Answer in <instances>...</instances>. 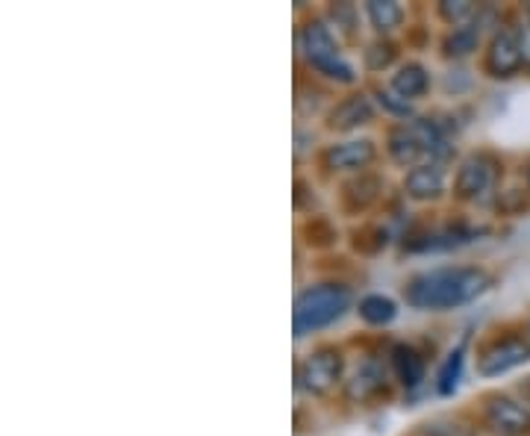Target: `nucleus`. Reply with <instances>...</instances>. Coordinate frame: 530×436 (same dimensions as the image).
<instances>
[{"mask_svg":"<svg viewBox=\"0 0 530 436\" xmlns=\"http://www.w3.org/2000/svg\"><path fill=\"white\" fill-rule=\"evenodd\" d=\"M489 289V274L480 269H433L407 283V304L416 310H454Z\"/></svg>","mask_w":530,"mask_h":436,"instance_id":"nucleus-1","label":"nucleus"},{"mask_svg":"<svg viewBox=\"0 0 530 436\" xmlns=\"http://www.w3.org/2000/svg\"><path fill=\"white\" fill-rule=\"evenodd\" d=\"M389 154L398 165H439V160L451 157V145L436 121L419 118L389 133Z\"/></svg>","mask_w":530,"mask_h":436,"instance_id":"nucleus-2","label":"nucleus"},{"mask_svg":"<svg viewBox=\"0 0 530 436\" xmlns=\"http://www.w3.org/2000/svg\"><path fill=\"white\" fill-rule=\"evenodd\" d=\"M348 307H351V292L348 286L339 283H321L301 292L295 301V336H307L333 325L336 319L345 316Z\"/></svg>","mask_w":530,"mask_h":436,"instance_id":"nucleus-3","label":"nucleus"},{"mask_svg":"<svg viewBox=\"0 0 530 436\" xmlns=\"http://www.w3.org/2000/svg\"><path fill=\"white\" fill-rule=\"evenodd\" d=\"M301 51L307 56V62L316 71H321L324 77L339 80V83H354V68L342 59L333 36H330V30L324 24L313 21V24L304 27V33H301Z\"/></svg>","mask_w":530,"mask_h":436,"instance_id":"nucleus-4","label":"nucleus"},{"mask_svg":"<svg viewBox=\"0 0 530 436\" xmlns=\"http://www.w3.org/2000/svg\"><path fill=\"white\" fill-rule=\"evenodd\" d=\"M530 360V342L522 336H504V339H495L492 345H486L480 354H477V372L483 378H498V375H507L519 366H525Z\"/></svg>","mask_w":530,"mask_h":436,"instance_id":"nucleus-5","label":"nucleus"},{"mask_svg":"<svg viewBox=\"0 0 530 436\" xmlns=\"http://www.w3.org/2000/svg\"><path fill=\"white\" fill-rule=\"evenodd\" d=\"M342 354L339 351H333V348H321L316 354H310L307 360H304V366H301V372H298V381L301 386L307 389V392H313V395H324V392H330L339 378H342Z\"/></svg>","mask_w":530,"mask_h":436,"instance_id":"nucleus-6","label":"nucleus"},{"mask_svg":"<svg viewBox=\"0 0 530 436\" xmlns=\"http://www.w3.org/2000/svg\"><path fill=\"white\" fill-rule=\"evenodd\" d=\"M486 425L498 436H528L530 410L522 401H513L507 395H492L486 401Z\"/></svg>","mask_w":530,"mask_h":436,"instance_id":"nucleus-7","label":"nucleus"},{"mask_svg":"<svg viewBox=\"0 0 530 436\" xmlns=\"http://www.w3.org/2000/svg\"><path fill=\"white\" fill-rule=\"evenodd\" d=\"M498 180V163L486 154H475L469 160H463L460 171H457V195L466 201L483 198Z\"/></svg>","mask_w":530,"mask_h":436,"instance_id":"nucleus-8","label":"nucleus"},{"mask_svg":"<svg viewBox=\"0 0 530 436\" xmlns=\"http://www.w3.org/2000/svg\"><path fill=\"white\" fill-rule=\"evenodd\" d=\"M519 68H522V51H519L516 30L495 33L489 42V51H486V71L492 77H513Z\"/></svg>","mask_w":530,"mask_h":436,"instance_id":"nucleus-9","label":"nucleus"},{"mask_svg":"<svg viewBox=\"0 0 530 436\" xmlns=\"http://www.w3.org/2000/svg\"><path fill=\"white\" fill-rule=\"evenodd\" d=\"M377 151H374V142L369 139H360V142H342V145H333L324 151V165L330 171H363L366 165L374 163Z\"/></svg>","mask_w":530,"mask_h":436,"instance_id":"nucleus-10","label":"nucleus"},{"mask_svg":"<svg viewBox=\"0 0 530 436\" xmlns=\"http://www.w3.org/2000/svg\"><path fill=\"white\" fill-rule=\"evenodd\" d=\"M404 189L413 201H430V198H439L442 189H445V171L439 165L427 163L410 168L407 180H404Z\"/></svg>","mask_w":530,"mask_h":436,"instance_id":"nucleus-11","label":"nucleus"},{"mask_svg":"<svg viewBox=\"0 0 530 436\" xmlns=\"http://www.w3.org/2000/svg\"><path fill=\"white\" fill-rule=\"evenodd\" d=\"M374 109H371V101L366 95H351L345 98L342 104H336L333 112H330V127L333 130H354L360 124H369Z\"/></svg>","mask_w":530,"mask_h":436,"instance_id":"nucleus-12","label":"nucleus"},{"mask_svg":"<svg viewBox=\"0 0 530 436\" xmlns=\"http://www.w3.org/2000/svg\"><path fill=\"white\" fill-rule=\"evenodd\" d=\"M392 372L401 386L416 389L424 381V360L413 345H395L392 348Z\"/></svg>","mask_w":530,"mask_h":436,"instance_id":"nucleus-13","label":"nucleus"},{"mask_svg":"<svg viewBox=\"0 0 530 436\" xmlns=\"http://www.w3.org/2000/svg\"><path fill=\"white\" fill-rule=\"evenodd\" d=\"M475 236L477 230H469V227H463V224H457V227H442V230H433V233L422 236L419 242H413L410 251H451V248H460V245L472 242Z\"/></svg>","mask_w":530,"mask_h":436,"instance_id":"nucleus-14","label":"nucleus"},{"mask_svg":"<svg viewBox=\"0 0 530 436\" xmlns=\"http://www.w3.org/2000/svg\"><path fill=\"white\" fill-rule=\"evenodd\" d=\"M427 86H430V77H427V71H424L419 62H410L404 68H398V74L392 77V92L401 101H407V104L413 98H422L424 92H427Z\"/></svg>","mask_w":530,"mask_h":436,"instance_id":"nucleus-15","label":"nucleus"},{"mask_svg":"<svg viewBox=\"0 0 530 436\" xmlns=\"http://www.w3.org/2000/svg\"><path fill=\"white\" fill-rule=\"evenodd\" d=\"M383 386V372L374 366V363H366L360 366V372L348 381V398L351 401H369L371 395H377Z\"/></svg>","mask_w":530,"mask_h":436,"instance_id":"nucleus-16","label":"nucleus"},{"mask_svg":"<svg viewBox=\"0 0 530 436\" xmlns=\"http://www.w3.org/2000/svg\"><path fill=\"white\" fill-rule=\"evenodd\" d=\"M377 195H380V180L371 177V174H360L357 180H351V183L345 186V201H348L354 210H366L369 204L377 201Z\"/></svg>","mask_w":530,"mask_h":436,"instance_id":"nucleus-17","label":"nucleus"},{"mask_svg":"<svg viewBox=\"0 0 530 436\" xmlns=\"http://www.w3.org/2000/svg\"><path fill=\"white\" fill-rule=\"evenodd\" d=\"M369 18L371 24L380 30V33H392L401 21H404V9L395 3V0H369Z\"/></svg>","mask_w":530,"mask_h":436,"instance_id":"nucleus-18","label":"nucleus"},{"mask_svg":"<svg viewBox=\"0 0 530 436\" xmlns=\"http://www.w3.org/2000/svg\"><path fill=\"white\" fill-rule=\"evenodd\" d=\"M395 313H398V307H395V301L386 298V295H366V298L360 301V316H363L369 325H389V322L395 319Z\"/></svg>","mask_w":530,"mask_h":436,"instance_id":"nucleus-19","label":"nucleus"},{"mask_svg":"<svg viewBox=\"0 0 530 436\" xmlns=\"http://www.w3.org/2000/svg\"><path fill=\"white\" fill-rule=\"evenodd\" d=\"M480 42V30L475 24H463V27H454V33L445 39V56H469Z\"/></svg>","mask_w":530,"mask_h":436,"instance_id":"nucleus-20","label":"nucleus"},{"mask_svg":"<svg viewBox=\"0 0 530 436\" xmlns=\"http://www.w3.org/2000/svg\"><path fill=\"white\" fill-rule=\"evenodd\" d=\"M463 345H457L451 354H448V360H445V366L439 369V378H436V389H439V395H451L454 389H457V383H460V372H463Z\"/></svg>","mask_w":530,"mask_h":436,"instance_id":"nucleus-21","label":"nucleus"},{"mask_svg":"<svg viewBox=\"0 0 530 436\" xmlns=\"http://www.w3.org/2000/svg\"><path fill=\"white\" fill-rule=\"evenodd\" d=\"M439 12H442V18H445L448 24L463 27V24H472L477 9L475 3H466V0H457V3L445 0V3H439Z\"/></svg>","mask_w":530,"mask_h":436,"instance_id":"nucleus-22","label":"nucleus"},{"mask_svg":"<svg viewBox=\"0 0 530 436\" xmlns=\"http://www.w3.org/2000/svg\"><path fill=\"white\" fill-rule=\"evenodd\" d=\"M392 59H395V48L389 42H374L366 51V65L371 71H383L386 65H392Z\"/></svg>","mask_w":530,"mask_h":436,"instance_id":"nucleus-23","label":"nucleus"},{"mask_svg":"<svg viewBox=\"0 0 530 436\" xmlns=\"http://www.w3.org/2000/svg\"><path fill=\"white\" fill-rule=\"evenodd\" d=\"M377 98H380V104H383V107L389 109V112H395V115H407V112H410V104H407V101H401L392 89H389V92H377Z\"/></svg>","mask_w":530,"mask_h":436,"instance_id":"nucleus-24","label":"nucleus"},{"mask_svg":"<svg viewBox=\"0 0 530 436\" xmlns=\"http://www.w3.org/2000/svg\"><path fill=\"white\" fill-rule=\"evenodd\" d=\"M516 36H519V51H522V65L530 71V21L525 24H519V30H516Z\"/></svg>","mask_w":530,"mask_h":436,"instance_id":"nucleus-25","label":"nucleus"},{"mask_svg":"<svg viewBox=\"0 0 530 436\" xmlns=\"http://www.w3.org/2000/svg\"><path fill=\"white\" fill-rule=\"evenodd\" d=\"M519 389H522V398H525V401H522V404H525V407H528V410H530V381L522 383V386H519Z\"/></svg>","mask_w":530,"mask_h":436,"instance_id":"nucleus-26","label":"nucleus"},{"mask_svg":"<svg viewBox=\"0 0 530 436\" xmlns=\"http://www.w3.org/2000/svg\"><path fill=\"white\" fill-rule=\"evenodd\" d=\"M528 183H530V165H528Z\"/></svg>","mask_w":530,"mask_h":436,"instance_id":"nucleus-27","label":"nucleus"},{"mask_svg":"<svg viewBox=\"0 0 530 436\" xmlns=\"http://www.w3.org/2000/svg\"><path fill=\"white\" fill-rule=\"evenodd\" d=\"M528 336H530V325H528Z\"/></svg>","mask_w":530,"mask_h":436,"instance_id":"nucleus-28","label":"nucleus"}]
</instances>
